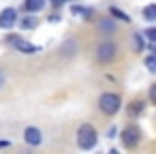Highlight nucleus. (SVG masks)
Listing matches in <instances>:
<instances>
[{
	"label": "nucleus",
	"instance_id": "obj_1",
	"mask_svg": "<svg viewBox=\"0 0 156 154\" xmlns=\"http://www.w3.org/2000/svg\"><path fill=\"white\" fill-rule=\"evenodd\" d=\"M77 145L81 150H92L96 145V131L92 124H81L77 128Z\"/></svg>",
	"mask_w": 156,
	"mask_h": 154
},
{
	"label": "nucleus",
	"instance_id": "obj_2",
	"mask_svg": "<svg viewBox=\"0 0 156 154\" xmlns=\"http://www.w3.org/2000/svg\"><path fill=\"white\" fill-rule=\"evenodd\" d=\"M120 105H122V98H120L115 92H103L101 98H98V107H101V111L107 113V116L118 113V111H120Z\"/></svg>",
	"mask_w": 156,
	"mask_h": 154
},
{
	"label": "nucleus",
	"instance_id": "obj_3",
	"mask_svg": "<svg viewBox=\"0 0 156 154\" xmlns=\"http://www.w3.org/2000/svg\"><path fill=\"white\" fill-rule=\"evenodd\" d=\"M115 58V45L111 41H105L96 47V60L98 62H111Z\"/></svg>",
	"mask_w": 156,
	"mask_h": 154
},
{
	"label": "nucleus",
	"instance_id": "obj_4",
	"mask_svg": "<svg viewBox=\"0 0 156 154\" xmlns=\"http://www.w3.org/2000/svg\"><path fill=\"white\" fill-rule=\"evenodd\" d=\"M139 137H141V133H139L137 126H126V128L122 131V143H124L126 148H135V145L139 143Z\"/></svg>",
	"mask_w": 156,
	"mask_h": 154
},
{
	"label": "nucleus",
	"instance_id": "obj_5",
	"mask_svg": "<svg viewBox=\"0 0 156 154\" xmlns=\"http://www.w3.org/2000/svg\"><path fill=\"white\" fill-rule=\"evenodd\" d=\"M15 22H17V11L15 9H5V11H0V28H5V30H9V28H13L15 26Z\"/></svg>",
	"mask_w": 156,
	"mask_h": 154
},
{
	"label": "nucleus",
	"instance_id": "obj_6",
	"mask_svg": "<svg viewBox=\"0 0 156 154\" xmlns=\"http://www.w3.org/2000/svg\"><path fill=\"white\" fill-rule=\"evenodd\" d=\"M11 43H13V47H15L17 52H22V54H34V52H39L37 45H32V43H28V41H24V39H11Z\"/></svg>",
	"mask_w": 156,
	"mask_h": 154
},
{
	"label": "nucleus",
	"instance_id": "obj_7",
	"mask_svg": "<svg viewBox=\"0 0 156 154\" xmlns=\"http://www.w3.org/2000/svg\"><path fill=\"white\" fill-rule=\"evenodd\" d=\"M24 139H26L28 145H39L41 143V131L34 128V126H28L26 133H24Z\"/></svg>",
	"mask_w": 156,
	"mask_h": 154
},
{
	"label": "nucleus",
	"instance_id": "obj_8",
	"mask_svg": "<svg viewBox=\"0 0 156 154\" xmlns=\"http://www.w3.org/2000/svg\"><path fill=\"white\" fill-rule=\"evenodd\" d=\"M24 7H26V11H30V13H39V11L45 7V0H26Z\"/></svg>",
	"mask_w": 156,
	"mask_h": 154
},
{
	"label": "nucleus",
	"instance_id": "obj_9",
	"mask_svg": "<svg viewBox=\"0 0 156 154\" xmlns=\"http://www.w3.org/2000/svg\"><path fill=\"white\" fill-rule=\"evenodd\" d=\"M143 17H145L147 22H154V20H156V5H147V7L143 9Z\"/></svg>",
	"mask_w": 156,
	"mask_h": 154
},
{
	"label": "nucleus",
	"instance_id": "obj_10",
	"mask_svg": "<svg viewBox=\"0 0 156 154\" xmlns=\"http://www.w3.org/2000/svg\"><path fill=\"white\" fill-rule=\"evenodd\" d=\"M20 26H22L24 30H28V28H37V17L28 15V17H24V20L20 22Z\"/></svg>",
	"mask_w": 156,
	"mask_h": 154
},
{
	"label": "nucleus",
	"instance_id": "obj_11",
	"mask_svg": "<svg viewBox=\"0 0 156 154\" xmlns=\"http://www.w3.org/2000/svg\"><path fill=\"white\" fill-rule=\"evenodd\" d=\"M141 111H143V103H141V101H135V103L130 105V109H128V116L135 118V116H139Z\"/></svg>",
	"mask_w": 156,
	"mask_h": 154
},
{
	"label": "nucleus",
	"instance_id": "obj_12",
	"mask_svg": "<svg viewBox=\"0 0 156 154\" xmlns=\"http://www.w3.org/2000/svg\"><path fill=\"white\" fill-rule=\"evenodd\" d=\"M109 13L113 15V17H118V20H122V22H130V17L124 13V11H120V9H115V7H111L109 9Z\"/></svg>",
	"mask_w": 156,
	"mask_h": 154
},
{
	"label": "nucleus",
	"instance_id": "obj_13",
	"mask_svg": "<svg viewBox=\"0 0 156 154\" xmlns=\"http://www.w3.org/2000/svg\"><path fill=\"white\" fill-rule=\"evenodd\" d=\"M75 15H83L86 20H90V15H92V9H83V7H73L71 9Z\"/></svg>",
	"mask_w": 156,
	"mask_h": 154
},
{
	"label": "nucleus",
	"instance_id": "obj_14",
	"mask_svg": "<svg viewBox=\"0 0 156 154\" xmlns=\"http://www.w3.org/2000/svg\"><path fill=\"white\" fill-rule=\"evenodd\" d=\"M145 69L152 71V73H156V54H152V56L145 58Z\"/></svg>",
	"mask_w": 156,
	"mask_h": 154
},
{
	"label": "nucleus",
	"instance_id": "obj_15",
	"mask_svg": "<svg viewBox=\"0 0 156 154\" xmlns=\"http://www.w3.org/2000/svg\"><path fill=\"white\" fill-rule=\"evenodd\" d=\"M133 45H135V49H137V52H141V49H143V39H141V34H137V32H135V37H133Z\"/></svg>",
	"mask_w": 156,
	"mask_h": 154
},
{
	"label": "nucleus",
	"instance_id": "obj_16",
	"mask_svg": "<svg viewBox=\"0 0 156 154\" xmlns=\"http://www.w3.org/2000/svg\"><path fill=\"white\" fill-rule=\"evenodd\" d=\"M101 30H105V32H113V24H111L109 20H105V22H101Z\"/></svg>",
	"mask_w": 156,
	"mask_h": 154
},
{
	"label": "nucleus",
	"instance_id": "obj_17",
	"mask_svg": "<svg viewBox=\"0 0 156 154\" xmlns=\"http://www.w3.org/2000/svg\"><path fill=\"white\" fill-rule=\"evenodd\" d=\"M145 37H147L152 43H156V28H147V30H145Z\"/></svg>",
	"mask_w": 156,
	"mask_h": 154
},
{
	"label": "nucleus",
	"instance_id": "obj_18",
	"mask_svg": "<svg viewBox=\"0 0 156 154\" xmlns=\"http://www.w3.org/2000/svg\"><path fill=\"white\" fill-rule=\"evenodd\" d=\"M150 98H152V103L156 105V84H154V86L150 88Z\"/></svg>",
	"mask_w": 156,
	"mask_h": 154
},
{
	"label": "nucleus",
	"instance_id": "obj_19",
	"mask_svg": "<svg viewBox=\"0 0 156 154\" xmlns=\"http://www.w3.org/2000/svg\"><path fill=\"white\" fill-rule=\"evenodd\" d=\"M5 86V73H0V88Z\"/></svg>",
	"mask_w": 156,
	"mask_h": 154
},
{
	"label": "nucleus",
	"instance_id": "obj_20",
	"mask_svg": "<svg viewBox=\"0 0 156 154\" xmlns=\"http://www.w3.org/2000/svg\"><path fill=\"white\" fill-rule=\"evenodd\" d=\"M51 2H54V5H56V7H60V5H62V2H64V0H51Z\"/></svg>",
	"mask_w": 156,
	"mask_h": 154
}]
</instances>
